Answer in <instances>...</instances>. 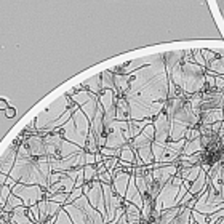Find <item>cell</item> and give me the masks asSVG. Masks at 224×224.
I'll return each mask as SVG.
<instances>
[{"label":"cell","mask_w":224,"mask_h":224,"mask_svg":"<svg viewBox=\"0 0 224 224\" xmlns=\"http://www.w3.org/2000/svg\"><path fill=\"white\" fill-rule=\"evenodd\" d=\"M83 195V189L82 187H75L71 194H69V197H67V202H66V205H69V203H74L77 198H80Z\"/></svg>","instance_id":"cell-10"},{"label":"cell","mask_w":224,"mask_h":224,"mask_svg":"<svg viewBox=\"0 0 224 224\" xmlns=\"http://www.w3.org/2000/svg\"><path fill=\"white\" fill-rule=\"evenodd\" d=\"M54 224H74V222H72V219L69 218L67 211H66L64 208H61V210H59V213H58V216H56Z\"/></svg>","instance_id":"cell-9"},{"label":"cell","mask_w":224,"mask_h":224,"mask_svg":"<svg viewBox=\"0 0 224 224\" xmlns=\"http://www.w3.org/2000/svg\"><path fill=\"white\" fill-rule=\"evenodd\" d=\"M3 114H5V117H7V118H13V117H16V107L10 106L8 109H5V111H3Z\"/></svg>","instance_id":"cell-11"},{"label":"cell","mask_w":224,"mask_h":224,"mask_svg":"<svg viewBox=\"0 0 224 224\" xmlns=\"http://www.w3.org/2000/svg\"><path fill=\"white\" fill-rule=\"evenodd\" d=\"M11 195V186L8 184H3L2 189H0V205L5 207L7 205V202H8V197Z\"/></svg>","instance_id":"cell-8"},{"label":"cell","mask_w":224,"mask_h":224,"mask_svg":"<svg viewBox=\"0 0 224 224\" xmlns=\"http://www.w3.org/2000/svg\"><path fill=\"white\" fill-rule=\"evenodd\" d=\"M11 192L23 200V203L26 207H32L35 203H38L40 200L45 198V192L42 186L38 184H24V182H16L11 187Z\"/></svg>","instance_id":"cell-1"},{"label":"cell","mask_w":224,"mask_h":224,"mask_svg":"<svg viewBox=\"0 0 224 224\" xmlns=\"http://www.w3.org/2000/svg\"><path fill=\"white\" fill-rule=\"evenodd\" d=\"M26 147L29 149L32 157H47V147H45V141L40 136H31L29 139L24 141Z\"/></svg>","instance_id":"cell-2"},{"label":"cell","mask_w":224,"mask_h":224,"mask_svg":"<svg viewBox=\"0 0 224 224\" xmlns=\"http://www.w3.org/2000/svg\"><path fill=\"white\" fill-rule=\"evenodd\" d=\"M83 176H85V182L96 181V179H98L96 165H85V167H83Z\"/></svg>","instance_id":"cell-7"},{"label":"cell","mask_w":224,"mask_h":224,"mask_svg":"<svg viewBox=\"0 0 224 224\" xmlns=\"http://www.w3.org/2000/svg\"><path fill=\"white\" fill-rule=\"evenodd\" d=\"M8 107H10L8 99H7V98H0V111H5V109H8Z\"/></svg>","instance_id":"cell-12"},{"label":"cell","mask_w":224,"mask_h":224,"mask_svg":"<svg viewBox=\"0 0 224 224\" xmlns=\"http://www.w3.org/2000/svg\"><path fill=\"white\" fill-rule=\"evenodd\" d=\"M138 157L142 160V163H144V165H147V163H151L152 160H155L154 155H152V152H151V147H149V146L139 147V149H138Z\"/></svg>","instance_id":"cell-6"},{"label":"cell","mask_w":224,"mask_h":224,"mask_svg":"<svg viewBox=\"0 0 224 224\" xmlns=\"http://www.w3.org/2000/svg\"><path fill=\"white\" fill-rule=\"evenodd\" d=\"M123 207H125V215H127L128 224H139L142 221V215H141L139 207H136L135 203H130L127 200H123Z\"/></svg>","instance_id":"cell-3"},{"label":"cell","mask_w":224,"mask_h":224,"mask_svg":"<svg viewBox=\"0 0 224 224\" xmlns=\"http://www.w3.org/2000/svg\"><path fill=\"white\" fill-rule=\"evenodd\" d=\"M21 205H24L23 203V200L19 198V197H16L13 192H11V195L8 197V202H7V205L3 207V211H7V213H11L14 208H18V207H21Z\"/></svg>","instance_id":"cell-5"},{"label":"cell","mask_w":224,"mask_h":224,"mask_svg":"<svg viewBox=\"0 0 224 224\" xmlns=\"http://www.w3.org/2000/svg\"><path fill=\"white\" fill-rule=\"evenodd\" d=\"M8 179H10V176H8L7 173L0 171V184H2V186H3V184H7V182H8Z\"/></svg>","instance_id":"cell-13"},{"label":"cell","mask_w":224,"mask_h":224,"mask_svg":"<svg viewBox=\"0 0 224 224\" xmlns=\"http://www.w3.org/2000/svg\"><path fill=\"white\" fill-rule=\"evenodd\" d=\"M120 160H123V162H128V163H133L135 165V162H136V154H135V151H133V147H130V146H123L120 149V157H118Z\"/></svg>","instance_id":"cell-4"}]
</instances>
